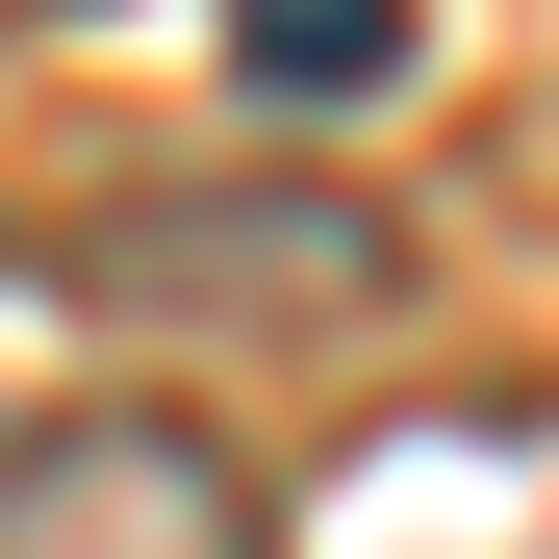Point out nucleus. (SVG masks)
Here are the masks:
<instances>
[{"label":"nucleus","mask_w":559,"mask_h":559,"mask_svg":"<svg viewBox=\"0 0 559 559\" xmlns=\"http://www.w3.org/2000/svg\"><path fill=\"white\" fill-rule=\"evenodd\" d=\"M0 559H280V484L204 407H0Z\"/></svg>","instance_id":"obj_1"},{"label":"nucleus","mask_w":559,"mask_h":559,"mask_svg":"<svg viewBox=\"0 0 559 559\" xmlns=\"http://www.w3.org/2000/svg\"><path fill=\"white\" fill-rule=\"evenodd\" d=\"M229 76L254 103H382L407 76V0H229Z\"/></svg>","instance_id":"obj_3"},{"label":"nucleus","mask_w":559,"mask_h":559,"mask_svg":"<svg viewBox=\"0 0 559 559\" xmlns=\"http://www.w3.org/2000/svg\"><path fill=\"white\" fill-rule=\"evenodd\" d=\"M76 280H103V306H254V331H356L407 254L356 229V204H306V178H254V204H128Z\"/></svg>","instance_id":"obj_2"}]
</instances>
